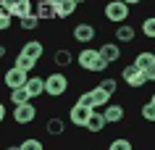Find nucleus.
<instances>
[{
	"label": "nucleus",
	"mask_w": 155,
	"mask_h": 150,
	"mask_svg": "<svg viewBox=\"0 0 155 150\" xmlns=\"http://www.w3.org/2000/svg\"><path fill=\"white\" fill-rule=\"evenodd\" d=\"M76 61H79V66H82L84 71H92V74H100V71L108 68V63L100 58V53L92 50V48H82L79 55H76Z\"/></svg>",
	"instance_id": "nucleus-1"
},
{
	"label": "nucleus",
	"mask_w": 155,
	"mask_h": 150,
	"mask_svg": "<svg viewBox=\"0 0 155 150\" xmlns=\"http://www.w3.org/2000/svg\"><path fill=\"white\" fill-rule=\"evenodd\" d=\"M66 90H68V76L63 71H55V74L45 76V95L61 98V95H66Z\"/></svg>",
	"instance_id": "nucleus-2"
},
{
	"label": "nucleus",
	"mask_w": 155,
	"mask_h": 150,
	"mask_svg": "<svg viewBox=\"0 0 155 150\" xmlns=\"http://www.w3.org/2000/svg\"><path fill=\"white\" fill-rule=\"evenodd\" d=\"M121 79L129 84L131 90H139V87H145V84H147V74L137 66V63H126L124 71H121Z\"/></svg>",
	"instance_id": "nucleus-3"
},
{
	"label": "nucleus",
	"mask_w": 155,
	"mask_h": 150,
	"mask_svg": "<svg viewBox=\"0 0 155 150\" xmlns=\"http://www.w3.org/2000/svg\"><path fill=\"white\" fill-rule=\"evenodd\" d=\"M129 11L131 8L124 3V0H108L105 3V18L108 21H116V24H126Z\"/></svg>",
	"instance_id": "nucleus-4"
},
{
	"label": "nucleus",
	"mask_w": 155,
	"mask_h": 150,
	"mask_svg": "<svg viewBox=\"0 0 155 150\" xmlns=\"http://www.w3.org/2000/svg\"><path fill=\"white\" fill-rule=\"evenodd\" d=\"M34 118H37V108L32 105V100H29V103H21V105H13V121H16L18 126L32 124Z\"/></svg>",
	"instance_id": "nucleus-5"
},
{
	"label": "nucleus",
	"mask_w": 155,
	"mask_h": 150,
	"mask_svg": "<svg viewBox=\"0 0 155 150\" xmlns=\"http://www.w3.org/2000/svg\"><path fill=\"white\" fill-rule=\"evenodd\" d=\"M0 5L8 11L11 16H16V18H24L26 13H32V0H0Z\"/></svg>",
	"instance_id": "nucleus-6"
},
{
	"label": "nucleus",
	"mask_w": 155,
	"mask_h": 150,
	"mask_svg": "<svg viewBox=\"0 0 155 150\" xmlns=\"http://www.w3.org/2000/svg\"><path fill=\"white\" fill-rule=\"evenodd\" d=\"M26 79H29V74H26V71H21V68H16V66H11L8 71L3 74V82H5V87H8V90H13V87H24Z\"/></svg>",
	"instance_id": "nucleus-7"
},
{
	"label": "nucleus",
	"mask_w": 155,
	"mask_h": 150,
	"mask_svg": "<svg viewBox=\"0 0 155 150\" xmlns=\"http://www.w3.org/2000/svg\"><path fill=\"white\" fill-rule=\"evenodd\" d=\"M92 111H95V108H87V105H79V103H74L71 111H68V121H71L74 126H84Z\"/></svg>",
	"instance_id": "nucleus-8"
},
{
	"label": "nucleus",
	"mask_w": 155,
	"mask_h": 150,
	"mask_svg": "<svg viewBox=\"0 0 155 150\" xmlns=\"http://www.w3.org/2000/svg\"><path fill=\"white\" fill-rule=\"evenodd\" d=\"M21 53H24L26 58H32V61H40L45 55V42L42 40H26L21 45Z\"/></svg>",
	"instance_id": "nucleus-9"
},
{
	"label": "nucleus",
	"mask_w": 155,
	"mask_h": 150,
	"mask_svg": "<svg viewBox=\"0 0 155 150\" xmlns=\"http://www.w3.org/2000/svg\"><path fill=\"white\" fill-rule=\"evenodd\" d=\"M97 53H100V58L105 61L108 66H110V63H116V61L121 58V48H118L116 42H103V45L97 48Z\"/></svg>",
	"instance_id": "nucleus-10"
},
{
	"label": "nucleus",
	"mask_w": 155,
	"mask_h": 150,
	"mask_svg": "<svg viewBox=\"0 0 155 150\" xmlns=\"http://www.w3.org/2000/svg\"><path fill=\"white\" fill-rule=\"evenodd\" d=\"M71 34H74V40H76V42H82V45H84V42H92V40H95V34H97V32H95V26H92V24L82 21V24L74 26Z\"/></svg>",
	"instance_id": "nucleus-11"
},
{
	"label": "nucleus",
	"mask_w": 155,
	"mask_h": 150,
	"mask_svg": "<svg viewBox=\"0 0 155 150\" xmlns=\"http://www.w3.org/2000/svg\"><path fill=\"white\" fill-rule=\"evenodd\" d=\"M103 116H105V124H118V121H124V116H126V108L118 105V103H108L105 111H103Z\"/></svg>",
	"instance_id": "nucleus-12"
},
{
	"label": "nucleus",
	"mask_w": 155,
	"mask_h": 150,
	"mask_svg": "<svg viewBox=\"0 0 155 150\" xmlns=\"http://www.w3.org/2000/svg\"><path fill=\"white\" fill-rule=\"evenodd\" d=\"M34 16L40 18V21H53V18H55V5H53L50 0H37Z\"/></svg>",
	"instance_id": "nucleus-13"
},
{
	"label": "nucleus",
	"mask_w": 155,
	"mask_h": 150,
	"mask_svg": "<svg viewBox=\"0 0 155 150\" xmlns=\"http://www.w3.org/2000/svg\"><path fill=\"white\" fill-rule=\"evenodd\" d=\"M82 129H87V132H92V134L103 132V129H105V116H103V111H92L90 118H87V124H84Z\"/></svg>",
	"instance_id": "nucleus-14"
},
{
	"label": "nucleus",
	"mask_w": 155,
	"mask_h": 150,
	"mask_svg": "<svg viewBox=\"0 0 155 150\" xmlns=\"http://www.w3.org/2000/svg\"><path fill=\"white\" fill-rule=\"evenodd\" d=\"M26 92H29V98H40L42 92H45V79H42V76H29V79H26Z\"/></svg>",
	"instance_id": "nucleus-15"
},
{
	"label": "nucleus",
	"mask_w": 155,
	"mask_h": 150,
	"mask_svg": "<svg viewBox=\"0 0 155 150\" xmlns=\"http://www.w3.org/2000/svg\"><path fill=\"white\" fill-rule=\"evenodd\" d=\"M53 63H55L58 68H68L74 63V55H71V50H66V48H58L55 53H53Z\"/></svg>",
	"instance_id": "nucleus-16"
},
{
	"label": "nucleus",
	"mask_w": 155,
	"mask_h": 150,
	"mask_svg": "<svg viewBox=\"0 0 155 150\" xmlns=\"http://www.w3.org/2000/svg\"><path fill=\"white\" fill-rule=\"evenodd\" d=\"M90 98H92V105H95V108H97V105H103V108H105L108 103H110V95H108V92L103 90L100 84L90 90Z\"/></svg>",
	"instance_id": "nucleus-17"
},
{
	"label": "nucleus",
	"mask_w": 155,
	"mask_h": 150,
	"mask_svg": "<svg viewBox=\"0 0 155 150\" xmlns=\"http://www.w3.org/2000/svg\"><path fill=\"white\" fill-rule=\"evenodd\" d=\"M134 37H137V29L129 24H118L116 26V40L118 42H134Z\"/></svg>",
	"instance_id": "nucleus-18"
},
{
	"label": "nucleus",
	"mask_w": 155,
	"mask_h": 150,
	"mask_svg": "<svg viewBox=\"0 0 155 150\" xmlns=\"http://www.w3.org/2000/svg\"><path fill=\"white\" fill-rule=\"evenodd\" d=\"M76 11V3L74 0H58L55 3V18H68Z\"/></svg>",
	"instance_id": "nucleus-19"
},
{
	"label": "nucleus",
	"mask_w": 155,
	"mask_h": 150,
	"mask_svg": "<svg viewBox=\"0 0 155 150\" xmlns=\"http://www.w3.org/2000/svg\"><path fill=\"white\" fill-rule=\"evenodd\" d=\"M63 132H66V124H63V118H58V116L48 118V134H53V137H61Z\"/></svg>",
	"instance_id": "nucleus-20"
},
{
	"label": "nucleus",
	"mask_w": 155,
	"mask_h": 150,
	"mask_svg": "<svg viewBox=\"0 0 155 150\" xmlns=\"http://www.w3.org/2000/svg\"><path fill=\"white\" fill-rule=\"evenodd\" d=\"M29 92H26V87H13L11 90V103L13 105H21V103H29Z\"/></svg>",
	"instance_id": "nucleus-21"
},
{
	"label": "nucleus",
	"mask_w": 155,
	"mask_h": 150,
	"mask_svg": "<svg viewBox=\"0 0 155 150\" xmlns=\"http://www.w3.org/2000/svg\"><path fill=\"white\" fill-rule=\"evenodd\" d=\"M16 68H21V71H26V74H32L34 71V66H37V61H32V58H26L24 53H18L16 55V63H13Z\"/></svg>",
	"instance_id": "nucleus-22"
},
{
	"label": "nucleus",
	"mask_w": 155,
	"mask_h": 150,
	"mask_svg": "<svg viewBox=\"0 0 155 150\" xmlns=\"http://www.w3.org/2000/svg\"><path fill=\"white\" fill-rule=\"evenodd\" d=\"M134 63H137V66L142 68V71H147V68H150V66L155 63V53H147V50H142L137 58H134Z\"/></svg>",
	"instance_id": "nucleus-23"
},
{
	"label": "nucleus",
	"mask_w": 155,
	"mask_h": 150,
	"mask_svg": "<svg viewBox=\"0 0 155 150\" xmlns=\"http://www.w3.org/2000/svg\"><path fill=\"white\" fill-rule=\"evenodd\" d=\"M37 26H40V18L34 16V11H32V13H26V16L21 18V29H26V32H34Z\"/></svg>",
	"instance_id": "nucleus-24"
},
{
	"label": "nucleus",
	"mask_w": 155,
	"mask_h": 150,
	"mask_svg": "<svg viewBox=\"0 0 155 150\" xmlns=\"http://www.w3.org/2000/svg\"><path fill=\"white\" fill-rule=\"evenodd\" d=\"M142 34L150 37V40H155V16H145V21H142Z\"/></svg>",
	"instance_id": "nucleus-25"
},
{
	"label": "nucleus",
	"mask_w": 155,
	"mask_h": 150,
	"mask_svg": "<svg viewBox=\"0 0 155 150\" xmlns=\"http://www.w3.org/2000/svg\"><path fill=\"white\" fill-rule=\"evenodd\" d=\"M100 87H103V90H105L108 95H110V98H113V92H116V87H118V82H116L113 76H105V79H103V82H100Z\"/></svg>",
	"instance_id": "nucleus-26"
},
{
	"label": "nucleus",
	"mask_w": 155,
	"mask_h": 150,
	"mask_svg": "<svg viewBox=\"0 0 155 150\" xmlns=\"http://www.w3.org/2000/svg\"><path fill=\"white\" fill-rule=\"evenodd\" d=\"M139 113H142V118H145V121H150V124L155 121V105H153V103H145Z\"/></svg>",
	"instance_id": "nucleus-27"
},
{
	"label": "nucleus",
	"mask_w": 155,
	"mask_h": 150,
	"mask_svg": "<svg viewBox=\"0 0 155 150\" xmlns=\"http://www.w3.org/2000/svg\"><path fill=\"white\" fill-rule=\"evenodd\" d=\"M11 18H13V16H11L8 11H5L3 5H0V32H5V29H11Z\"/></svg>",
	"instance_id": "nucleus-28"
},
{
	"label": "nucleus",
	"mask_w": 155,
	"mask_h": 150,
	"mask_svg": "<svg viewBox=\"0 0 155 150\" xmlns=\"http://www.w3.org/2000/svg\"><path fill=\"white\" fill-rule=\"evenodd\" d=\"M21 150H42V142L34 140V137H26V140L21 142Z\"/></svg>",
	"instance_id": "nucleus-29"
},
{
	"label": "nucleus",
	"mask_w": 155,
	"mask_h": 150,
	"mask_svg": "<svg viewBox=\"0 0 155 150\" xmlns=\"http://www.w3.org/2000/svg\"><path fill=\"white\" fill-rule=\"evenodd\" d=\"M129 148H131V142L124 140V137H118V140L110 142V148H108V150H129Z\"/></svg>",
	"instance_id": "nucleus-30"
},
{
	"label": "nucleus",
	"mask_w": 155,
	"mask_h": 150,
	"mask_svg": "<svg viewBox=\"0 0 155 150\" xmlns=\"http://www.w3.org/2000/svg\"><path fill=\"white\" fill-rule=\"evenodd\" d=\"M76 103H79V105H87V108H95V105H92V98H90V92H82Z\"/></svg>",
	"instance_id": "nucleus-31"
},
{
	"label": "nucleus",
	"mask_w": 155,
	"mask_h": 150,
	"mask_svg": "<svg viewBox=\"0 0 155 150\" xmlns=\"http://www.w3.org/2000/svg\"><path fill=\"white\" fill-rule=\"evenodd\" d=\"M145 74H147V82H155V63H153L150 68H147Z\"/></svg>",
	"instance_id": "nucleus-32"
},
{
	"label": "nucleus",
	"mask_w": 155,
	"mask_h": 150,
	"mask_svg": "<svg viewBox=\"0 0 155 150\" xmlns=\"http://www.w3.org/2000/svg\"><path fill=\"white\" fill-rule=\"evenodd\" d=\"M3 121H5V105L0 103V124H3Z\"/></svg>",
	"instance_id": "nucleus-33"
},
{
	"label": "nucleus",
	"mask_w": 155,
	"mask_h": 150,
	"mask_svg": "<svg viewBox=\"0 0 155 150\" xmlns=\"http://www.w3.org/2000/svg\"><path fill=\"white\" fill-rule=\"evenodd\" d=\"M124 3H126V5H129V8H131V5H139L142 0H124Z\"/></svg>",
	"instance_id": "nucleus-34"
},
{
	"label": "nucleus",
	"mask_w": 155,
	"mask_h": 150,
	"mask_svg": "<svg viewBox=\"0 0 155 150\" xmlns=\"http://www.w3.org/2000/svg\"><path fill=\"white\" fill-rule=\"evenodd\" d=\"M5 53H8V50H5V45H0V61L5 58Z\"/></svg>",
	"instance_id": "nucleus-35"
},
{
	"label": "nucleus",
	"mask_w": 155,
	"mask_h": 150,
	"mask_svg": "<svg viewBox=\"0 0 155 150\" xmlns=\"http://www.w3.org/2000/svg\"><path fill=\"white\" fill-rule=\"evenodd\" d=\"M5 150H21V145H11V148H5Z\"/></svg>",
	"instance_id": "nucleus-36"
},
{
	"label": "nucleus",
	"mask_w": 155,
	"mask_h": 150,
	"mask_svg": "<svg viewBox=\"0 0 155 150\" xmlns=\"http://www.w3.org/2000/svg\"><path fill=\"white\" fill-rule=\"evenodd\" d=\"M74 3H76V5H82V3H87V0H74Z\"/></svg>",
	"instance_id": "nucleus-37"
},
{
	"label": "nucleus",
	"mask_w": 155,
	"mask_h": 150,
	"mask_svg": "<svg viewBox=\"0 0 155 150\" xmlns=\"http://www.w3.org/2000/svg\"><path fill=\"white\" fill-rule=\"evenodd\" d=\"M150 103H153V105H155V95H153V98H150Z\"/></svg>",
	"instance_id": "nucleus-38"
},
{
	"label": "nucleus",
	"mask_w": 155,
	"mask_h": 150,
	"mask_svg": "<svg viewBox=\"0 0 155 150\" xmlns=\"http://www.w3.org/2000/svg\"><path fill=\"white\" fill-rule=\"evenodd\" d=\"M129 150H137V148H129Z\"/></svg>",
	"instance_id": "nucleus-39"
}]
</instances>
